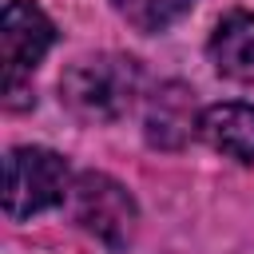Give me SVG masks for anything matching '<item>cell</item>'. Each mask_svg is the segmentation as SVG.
Segmentation results:
<instances>
[{"instance_id": "3", "label": "cell", "mask_w": 254, "mask_h": 254, "mask_svg": "<svg viewBox=\"0 0 254 254\" xmlns=\"http://www.w3.org/2000/svg\"><path fill=\"white\" fill-rule=\"evenodd\" d=\"M71 171L64 155L48 147H12L4 159V214L24 222L40 210H52L67 198Z\"/></svg>"}, {"instance_id": "2", "label": "cell", "mask_w": 254, "mask_h": 254, "mask_svg": "<svg viewBox=\"0 0 254 254\" xmlns=\"http://www.w3.org/2000/svg\"><path fill=\"white\" fill-rule=\"evenodd\" d=\"M0 44H4V103L16 111L32 103L28 95L32 71L56 44V24L32 0H8L0 20Z\"/></svg>"}, {"instance_id": "4", "label": "cell", "mask_w": 254, "mask_h": 254, "mask_svg": "<svg viewBox=\"0 0 254 254\" xmlns=\"http://www.w3.org/2000/svg\"><path fill=\"white\" fill-rule=\"evenodd\" d=\"M67 210L71 218L91 234L99 238L103 246L111 250H123L131 238H135V222H139V206L135 198L127 194L123 183H115L111 175L103 171H83L71 190H67Z\"/></svg>"}, {"instance_id": "1", "label": "cell", "mask_w": 254, "mask_h": 254, "mask_svg": "<svg viewBox=\"0 0 254 254\" xmlns=\"http://www.w3.org/2000/svg\"><path fill=\"white\" fill-rule=\"evenodd\" d=\"M139 91H143V67L139 60L119 52L83 56L60 75V99L83 123H115L119 115L131 111Z\"/></svg>"}, {"instance_id": "8", "label": "cell", "mask_w": 254, "mask_h": 254, "mask_svg": "<svg viewBox=\"0 0 254 254\" xmlns=\"http://www.w3.org/2000/svg\"><path fill=\"white\" fill-rule=\"evenodd\" d=\"M111 8L139 32H167L194 8V0H111Z\"/></svg>"}, {"instance_id": "6", "label": "cell", "mask_w": 254, "mask_h": 254, "mask_svg": "<svg viewBox=\"0 0 254 254\" xmlns=\"http://www.w3.org/2000/svg\"><path fill=\"white\" fill-rule=\"evenodd\" d=\"M206 52H210V64L218 67V75L254 83V12H246V8L226 12L210 32Z\"/></svg>"}, {"instance_id": "7", "label": "cell", "mask_w": 254, "mask_h": 254, "mask_svg": "<svg viewBox=\"0 0 254 254\" xmlns=\"http://www.w3.org/2000/svg\"><path fill=\"white\" fill-rule=\"evenodd\" d=\"M198 135L206 147L234 163H254V107L250 103H214L198 119Z\"/></svg>"}, {"instance_id": "5", "label": "cell", "mask_w": 254, "mask_h": 254, "mask_svg": "<svg viewBox=\"0 0 254 254\" xmlns=\"http://www.w3.org/2000/svg\"><path fill=\"white\" fill-rule=\"evenodd\" d=\"M198 103H194V91L179 79L163 83L151 91L147 99V143L151 147H163V151H179L190 135H198Z\"/></svg>"}]
</instances>
